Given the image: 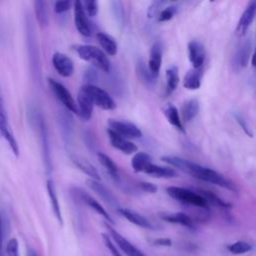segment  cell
I'll return each mask as SVG.
<instances>
[{"instance_id":"cell-1","label":"cell","mask_w":256,"mask_h":256,"mask_svg":"<svg viewBox=\"0 0 256 256\" xmlns=\"http://www.w3.org/2000/svg\"><path fill=\"white\" fill-rule=\"evenodd\" d=\"M161 160L194 178H197L205 182H209L211 184L217 185L222 188H226L231 191H237V187L235 186V184H233L230 180H228L222 174H220L219 172L211 168L204 167L200 164L194 163L192 161L183 159L178 156L166 155V156H163Z\"/></svg>"},{"instance_id":"cell-2","label":"cell","mask_w":256,"mask_h":256,"mask_svg":"<svg viewBox=\"0 0 256 256\" xmlns=\"http://www.w3.org/2000/svg\"><path fill=\"white\" fill-rule=\"evenodd\" d=\"M25 31H26V43H27V52L29 58L30 71L35 80H39L41 76L40 68V53L39 46L37 41V35L35 31L34 24L29 16H26L25 20Z\"/></svg>"},{"instance_id":"cell-3","label":"cell","mask_w":256,"mask_h":256,"mask_svg":"<svg viewBox=\"0 0 256 256\" xmlns=\"http://www.w3.org/2000/svg\"><path fill=\"white\" fill-rule=\"evenodd\" d=\"M74 51L77 53V55L84 61L92 63L97 68L101 69L102 71L108 73L111 69V64L106 56V54L96 46L93 45H74L73 46Z\"/></svg>"},{"instance_id":"cell-4","label":"cell","mask_w":256,"mask_h":256,"mask_svg":"<svg viewBox=\"0 0 256 256\" xmlns=\"http://www.w3.org/2000/svg\"><path fill=\"white\" fill-rule=\"evenodd\" d=\"M166 192L171 198H173L183 204L194 206L199 209L209 210V205L206 202V200L199 193H196L190 189L176 187V186H170L166 189Z\"/></svg>"},{"instance_id":"cell-5","label":"cell","mask_w":256,"mask_h":256,"mask_svg":"<svg viewBox=\"0 0 256 256\" xmlns=\"http://www.w3.org/2000/svg\"><path fill=\"white\" fill-rule=\"evenodd\" d=\"M83 87L91 97L94 105L98 106L103 110H113L116 108V103L114 99L104 89L94 84H86Z\"/></svg>"},{"instance_id":"cell-6","label":"cell","mask_w":256,"mask_h":256,"mask_svg":"<svg viewBox=\"0 0 256 256\" xmlns=\"http://www.w3.org/2000/svg\"><path fill=\"white\" fill-rule=\"evenodd\" d=\"M109 237L116 244L115 246L120 249L126 256H145L140 249L133 245L129 240H127L122 234L116 231L111 225L105 224Z\"/></svg>"},{"instance_id":"cell-7","label":"cell","mask_w":256,"mask_h":256,"mask_svg":"<svg viewBox=\"0 0 256 256\" xmlns=\"http://www.w3.org/2000/svg\"><path fill=\"white\" fill-rule=\"evenodd\" d=\"M48 84H49L52 92L54 93V95L65 106V108L68 111L77 114L76 103H75L71 93L69 92V90L62 83H60L59 81L52 79V78L48 79Z\"/></svg>"},{"instance_id":"cell-8","label":"cell","mask_w":256,"mask_h":256,"mask_svg":"<svg viewBox=\"0 0 256 256\" xmlns=\"http://www.w3.org/2000/svg\"><path fill=\"white\" fill-rule=\"evenodd\" d=\"M108 125H109V129H111L112 131H114L115 133L119 134L120 136L126 139L140 138L142 136L141 130L135 124L129 121L109 119Z\"/></svg>"},{"instance_id":"cell-9","label":"cell","mask_w":256,"mask_h":256,"mask_svg":"<svg viewBox=\"0 0 256 256\" xmlns=\"http://www.w3.org/2000/svg\"><path fill=\"white\" fill-rule=\"evenodd\" d=\"M73 8H74V22H75L76 29L81 35L85 37L90 36L92 32V28L88 20V17L84 11V8L82 6V2L80 0H76L73 3Z\"/></svg>"},{"instance_id":"cell-10","label":"cell","mask_w":256,"mask_h":256,"mask_svg":"<svg viewBox=\"0 0 256 256\" xmlns=\"http://www.w3.org/2000/svg\"><path fill=\"white\" fill-rule=\"evenodd\" d=\"M77 114L84 120V121H89L92 117L93 114V107L94 104L92 102L91 97L85 90V88L82 86L77 94Z\"/></svg>"},{"instance_id":"cell-11","label":"cell","mask_w":256,"mask_h":256,"mask_svg":"<svg viewBox=\"0 0 256 256\" xmlns=\"http://www.w3.org/2000/svg\"><path fill=\"white\" fill-rule=\"evenodd\" d=\"M75 193L78 196L79 199H81V201L83 203H85L87 206H89L94 212L98 213L100 216H102L107 222L109 223H114L113 219L111 218L110 214L105 210V208L95 199L93 198L90 194H88L86 191L79 189V188H75Z\"/></svg>"},{"instance_id":"cell-12","label":"cell","mask_w":256,"mask_h":256,"mask_svg":"<svg viewBox=\"0 0 256 256\" xmlns=\"http://www.w3.org/2000/svg\"><path fill=\"white\" fill-rule=\"evenodd\" d=\"M52 64L58 74L62 77H70L74 72L73 61L63 53H54L52 57Z\"/></svg>"},{"instance_id":"cell-13","label":"cell","mask_w":256,"mask_h":256,"mask_svg":"<svg viewBox=\"0 0 256 256\" xmlns=\"http://www.w3.org/2000/svg\"><path fill=\"white\" fill-rule=\"evenodd\" d=\"M38 126H39V132L41 137V144H42V153H43V161L46 168V171L50 173L52 165H51V156H50V146H49V138H48V132L46 128V124L42 116H38L37 118Z\"/></svg>"},{"instance_id":"cell-14","label":"cell","mask_w":256,"mask_h":256,"mask_svg":"<svg viewBox=\"0 0 256 256\" xmlns=\"http://www.w3.org/2000/svg\"><path fill=\"white\" fill-rule=\"evenodd\" d=\"M162 63V45L159 41H156L152 44L149 52L148 59V70L150 74L156 79L159 75V71Z\"/></svg>"},{"instance_id":"cell-15","label":"cell","mask_w":256,"mask_h":256,"mask_svg":"<svg viewBox=\"0 0 256 256\" xmlns=\"http://www.w3.org/2000/svg\"><path fill=\"white\" fill-rule=\"evenodd\" d=\"M188 57L194 69H200L206 58V51L202 43L192 40L188 43Z\"/></svg>"},{"instance_id":"cell-16","label":"cell","mask_w":256,"mask_h":256,"mask_svg":"<svg viewBox=\"0 0 256 256\" xmlns=\"http://www.w3.org/2000/svg\"><path fill=\"white\" fill-rule=\"evenodd\" d=\"M255 15H256V2L251 1L245 8L244 12L242 13V15L238 21V24L236 27L237 35L243 36L244 34H246V32L248 31L252 22L254 21Z\"/></svg>"},{"instance_id":"cell-17","label":"cell","mask_w":256,"mask_h":256,"mask_svg":"<svg viewBox=\"0 0 256 256\" xmlns=\"http://www.w3.org/2000/svg\"><path fill=\"white\" fill-rule=\"evenodd\" d=\"M107 134H108L111 145L115 149L123 152L124 154H128V155L137 151V146L133 142H131L129 139H126V138L120 136L119 134L115 133L114 131H112L109 128L107 129Z\"/></svg>"},{"instance_id":"cell-18","label":"cell","mask_w":256,"mask_h":256,"mask_svg":"<svg viewBox=\"0 0 256 256\" xmlns=\"http://www.w3.org/2000/svg\"><path fill=\"white\" fill-rule=\"evenodd\" d=\"M86 184L89 186L90 189H92L108 205H110L111 207H118V203H117L116 198L111 193V191L106 186H104L102 183H100L99 181L94 180V179H87Z\"/></svg>"},{"instance_id":"cell-19","label":"cell","mask_w":256,"mask_h":256,"mask_svg":"<svg viewBox=\"0 0 256 256\" xmlns=\"http://www.w3.org/2000/svg\"><path fill=\"white\" fill-rule=\"evenodd\" d=\"M253 41L251 38L246 39L236 50L234 56V63L238 68H244L247 66L250 57L252 56Z\"/></svg>"},{"instance_id":"cell-20","label":"cell","mask_w":256,"mask_h":256,"mask_svg":"<svg viewBox=\"0 0 256 256\" xmlns=\"http://www.w3.org/2000/svg\"><path fill=\"white\" fill-rule=\"evenodd\" d=\"M118 212L125 218L127 219L129 222L133 223L136 226H139L141 228H145V229H153L154 226L153 224L143 215H141L140 213L133 211L131 209L128 208H118Z\"/></svg>"},{"instance_id":"cell-21","label":"cell","mask_w":256,"mask_h":256,"mask_svg":"<svg viewBox=\"0 0 256 256\" xmlns=\"http://www.w3.org/2000/svg\"><path fill=\"white\" fill-rule=\"evenodd\" d=\"M164 221L173 223V224H179L181 226H184L189 229H195V224L193 219L183 213V212H176V213H163L160 216Z\"/></svg>"},{"instance_id":"cell-22","label":"cell","mask_w":256,"mask_h":256,"mask_svg":"<svg viewBox=\"0 0 256 256\" xmlns=\"http://www.w3.org/2000/svg\"><path fill=\"white\" fill-rule=\"evenodd\" d=\"M46 188H47L48 196H49V199H50V203H51L54 215H55L56 219L58 220L59 224L62 226L63 225V217H62V213H61V208H60V204H59V201H58L55 185H54V183L51 179L47 180Z\"/></svg>"},{"instance_id":"cell-23","label":"cell","mask_w":256,"mask_h":256,"mask_svg":"<svg viewBox=\"0 0 256 256\" xmlns=\"http://www.w3.org/2000/svg\"><path fill=\"white\" fill-rule=\"evenodd\" d=\"M96 39L99 45L101 46V48L103 49L102 51L105 54H108L110 56L116 55L118 48H117V43L113 37H111L110 35L104 32H98L96 33Z\"/></svg>"},{"instance_id":"cell-24","label":"cell","mask_w":256,"mask_h":256,"mask_svg":"<svg viewBox=\"0 0 256 256\" xmlns=\"http://www.w3.org/2000/svg\"><path fill=\"white\" fill-rule=\"evenodd\" d=\"M152 177L156 178H173L177 176V172L174 168L167 167V166H159L156 164H150L148 168L144 172Z\"/></svg>"},{"instance_id":"cell-25","label":"cell","mask_w":256,"mask_h":256,"mask_svg":"<svg viewBox=\"0 0 256 256\" xmlns=\"http://www.w3.org/2000/svg\"><path fill=\"white\" fill-rule=\"evenodd\" d=\"M150 164H152V158L149 154L145 152L136 153L131 160V166L134 172H137V173L139 172L144 173Z\"/></svg>"},{"instance_id":"cell-26","label":"cell","mask_w":256,"mask_h":256,"mask_svg":"<svg viewBox=\"0 0 256 256\" xmlns=\"http://www.w3.org/2000/svg\"><path fill=\"white\" fill-rule=\"evenodd\" d=\"M201 70L193 68L186 73L183 81V86L188 90H197L201 86Z\"/></svg>"},{"instance_id":"cell-27","label":"cell","mask_w":256,"mask_h":256,"mask_svg":"<svg viewBox=\"0 0 256 256\" xmlns=\"http://www.w3.org/2000/svg\"><path fill=\"white\" fill-rule=\"evenodd\" d=\"M199 112V102L196 99H190L186 101L181 108V115L184 122H190L193 120Z\"/></svg>"},{"instance_id":"cell-28","label":"cell","mask_w":256,"mask_h":256,"mask_svg":"<svg viewBox=\"0 0 256 256\" xmlns=\"http://www.w3.org/2000/svg\"><path fill=\"white\" fill-rule=\"evenodd\" d=\"M164 114L168 120V122L174 126L176 129H178L180 132L182 133H185V129H184V126H183V123H182V120H181V117L179 115V112L177 110V108L172 105V104H169L165 110H164Z\"/></svg>"},{"instance_id":"cell-29","label":"cell","mask_w":256,"mask_h":256,"mask_svg":"<svg viewBox=\"0 0 256 256\" xmlns=\"http://www.w3.org/2000/svg\"><path fill=\"white\" fill-rule=\"evenodd\" d=\"M97 157H98V161L106 169L108 174L113 179L118 180L119 179V170H118V166L116 165V163L108 155H106L105 153H102V152H98Z\"/></svg>"},{"instance_id":"cell-30","label":"cell","mask_w":256,"mask_h":256,"mask_svg":"<svg viewBox=\"0 0 256 256\" xmlns=\"http://www.w3.org/2000/svg\"><path fill=\"white\" fill-rule=\"evenodd\" d=\"M34 10L35 15L38 23L42 27H46L49 23V16H48V8L47 3L42 0H37L34 2Z\"/></svg>"},{"instance_id":"cell-31","label":"cell","mask_w":256,"mask_h":256,"mask_svg":"<svg viewBox=\"0 0 256 256\" xmlns=\"http://www.w3.org/2000/svg\"><path fill=\"white\" fill-rule=\"evenodd\" d=\"M179 84V72L176 66H172L166 70V88L167 93L174 92Z\"/></svg>"},{"instance_id":"cell-32","label":"cell","mask_w":256,"mask_h":256,"mask_svg":"<svg viewBox=\"0 0 256 256\" xmlns=\"http://www.w3.org/2000/svg\"><path fill=\"white\" fill-rule=\"evenodd\" d=\"M73 162L78 167V169H80L83 173L88 175L90 177V179L100 181V175H99L98 171L96 170V168H94V166L92 164H90L89 162H87L85 160L79 159V158H73Z\"/></svg>"},{"instance_id":"cell-33","label":"cell","mask_w":256,"mask_h":256,"mask_svg":"<svg viewBox=\"0 0 256 256\" xmlns=\"http://www.w3.org/2000/svg\"><path fill=\"white\" fill-rule=\"evenodd\" d=\"M199 194L206 200V202L208 203V205H214L220 208H230L231 204L227 203L226 201H224L223 199H221L219 196H217L216 194L210 192V191H206V190H199Z\"/></svg>"},{"instance_id":"cell-34","label":"cell","mask_w":256,"mask_h":256,"mask_svg":"<svg viewBox=\"0 0 256 256\" xmlns=\"http://www.w3.org/2000/svg\"><path fill=\"white\" fill-rule=\"evenodd\" d=\"M227 249L232 254L241 255V254H245L247 252H250L253 249V245L251 243L247 242V241L239 240V241H236L232 244H229L227 246Z\"/></svg>"},{"instance_id":"cell-35","label":"cell","mask_w":256,"mask_h":256,"mask_svg":"<svg viewBox=\"0 0 256 256\" xmlns=\"http://www.w3.org/2000/svg\"><path fill=\"white\" fill-rule=\"evenodd\" d=\"M8 129H10V125L8 122V117H7L4 101H3V98H2L1 92H0V137H2V134Z\"/></svg>"},{"instance_id":"cell-36","label":"cell","mask_w":256,"mask_h":256,"mask_svg":"<svg viewBox=\"0 0 256 256\" xmlns=\"http://www.w3.org/2000/svg\"><path fill=\"white\" fill-rule=\"evenodd\" d=\"M111 5H112V11L114 13V16H115L117 22L119 24L123 25L124 19H125V12H124V8H123V3L121 1H112Z\"/></svg>"},{"instance_id":"cell-37","label":"cell","mask_w":256,"mask_h":256,"mask_svg":"<svg viewBox=\"0 0 256 256\" xmlns=\"http://www.w3.org/2000/svg\"><path fill=\"white\" fill-rule=\"evenodd\" d=\"M176 13H177V7L174 5H169L160 11V13L157 16L158 21L159 22L169 21L174 17Z\"/></svg>"},{"instance_id":"cell-38","label":"cell","mask_w":256,"mask_h":256,"mask_svg":"<svg viewBox=\"0 0 256 256\" xmlns=\"http://www.w3.org/2000/svg\"><path fill=\"white\" fill-rule=\"evenodd\" d=\"M82 6L87 16L94 17L98 13V2L97 1H84L82 2Z\"/></svg>"},{"instance_id":"cell-39","label":"cell","mask_w":256,"mask_h":256,"mask_svg":"<svg viewBox=\"0 0 256 256\" xmlns=\"http://www.w3.org/2000/svg\"><path fill=\"white\" fill-rule=\"evenodd\" d=\"M234 118H235L236 122L238 123V125L242 128L244 133L246 135H248L249 137H253V132H252L250 126L248 125L247 121L245 120V118L241 114H239V113H234Z\"/></svg>"},{"instance_id":"cell-40","label":"cell","mask_w":256,"mask_h":256,"mask_svg":"<svg viewBox=\"0 0 256 256\" xmlns=\"http://www.w3.org/2000/svg\"><path fill=\"white\" fill-rule=\"evenodd\" d=\"M101 235H102V239H103L104 245L108 248V250L110 251V253H111L113 256H123V255L120 253L119 249H118V248L115 246V244L112 242V240H111V238L109 237L108 234L102 233Z\"/></svg>"},{"instance_id":"cell-41","label":"cell","mask_w":256,"mask_h":256,"mask_svg":"<svg viewBox=\"0 0 256 256\" xmlns=\"http://www.w3.org/2000/svg\"><path fill=\"white\" fill-rule=\"evenodd\" d=\"M165 4V2L163 1H153L149 7H148V11H147V16L149 18H155L158 16V14L161 11V6Z\"/></svg>"},{"instance_id":"cell-42","label":"cell","mask_w":256,"mask_h":256,"mask_svg":"<svg viewBox=\"0 0 256 256\" xmlns=\"http://www.w3.org/2000/svg\"><path fill=\"white\" fill-rule=\"evenodd\" d=\"M6 251L8 256H20L19 255V245L16 238H12L8 241L6 245Z\"/></svg>"},{"instance_id":"cell-43","label":"cell","mask_w":256,"mask_h":256,"mask_svg":"<svg viewBox=\"0 0 256 256\" xmlns=\"http://www.w3.org/2000/svg\"><path fill=\"white\" fill-rule=\"evenodd\" d=\"M73 5V3L69 0H64V1H56L54 3V11L58 14L60 13H64L67 10H69L71 8V6Z\"/></svg>"},{"instance_id":"cell-44","label":"cell","mask_w":256,"mask_h":256,"mask_svg":"<svg viewBox=\"0 0 256 256\" xmlns=\"http://www.w3.org/2000/svg\"><path fill=\"white\" fill-rule=\"evenodd\" d=\"M140 190L144 191V192H147V193H150V194H153V193H156L157 192V186L151 182H147V181H142V182H139L138 184Z\"/></svg>"},{"instance_id":"cell-45","label":"cell","mask_w":256,"mask_h":256,"mask_svg":"<svg viewBox=\"0 0 256 256\" xmlns=\"http://www.w3.org/2000/svg\"><path fill=\"white\" fill-rule=\"evenodd\" d=\"M84 79L86 81H88V84H92V82L96 81L97 80V73L95 70L93 69H88L86 72H85V76H84Z\"/></svg>"},{"instance_id":"cell-46","label":"cell","mask_w":256,"mask_h":256,"mask_svg":"<svg viewBox=\"0 0 256 256\" xmlns=\"http://www.w3.org/2000/svg\"><path fill=\"white\" fill-rule=\"evenodd\" d=\"M153 244L156 246H163V247H170L172 245V240L169 238H157L153 241Z\"/></svg>"},{"instance_id":"cell-47","label":"cell","mask_w":256,"mask_h":256,"mask_svg":"<svg viewBox=\"0 0 256 256\" xmlns=\"http://www.w3.org/2000/svg\"><path fill=\"white\" fill-rule=\"evenodd\" d=\"M3 233H4V222L2 214L0 213V256H2V243H3Z\"/></svg>"},{"instance_id":"cell-48","label":"cell","mask_w":256,"mask_h":256,"mask_svg":"<svg viewBox=\"0 0 256 256\" xmlns=\"http://www.w3.org/2000/svg\"><path fill=\"white\" fill-rule=\"evenodd\" d=\"M28 256H38V254L36 253L35 250L29 249V250H28Z\"/></svg>"}]
</instances>
